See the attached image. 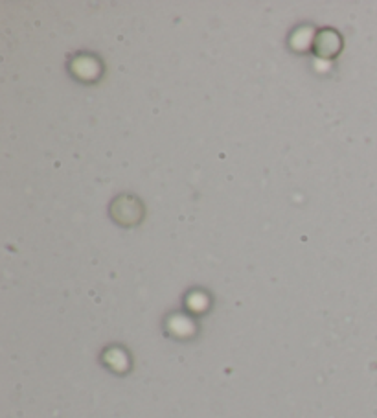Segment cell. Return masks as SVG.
I'll return each mask as SVG.
<instances>
[{
    "instance_id": "1",
    "label": "cell",
    "mask_w": 377,
    "mask_h": 418,
    "mask_svg": "<svg viewBox=\"0 0 377 418\" xmlns=\"http://www.w3.org/2000/svg\"><path fill=\"white\" fill-rule=\"evenodd\" d=\"M339 46H341V41L333 31H326L317 39V52L320 56H333L339 50Z\"/></svg>"
}]
</instances>
